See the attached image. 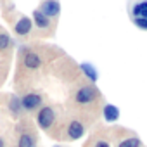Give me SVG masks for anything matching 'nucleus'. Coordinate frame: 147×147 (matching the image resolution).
Returning a JSON list of instances; mask_svg holds the SVG:
<instances>
[{
    "instance_id": "f257e3e1",
    "label": "nucleus",
    "mask_w": 147,
    "mask_h": 147,
    "mask_svg": "<svg viewBox=\"0 0 147 147\" xmlns=\"http://www.w3.org/2000/svg\"><path fill=\"white\" fill-rule=\"evenodd\" d=\"M54 121H55V113H54L52 107L45 106V107H42V109L38 111L36 123H38V126H40L42 130H49V128L54 125Z\"/></svg>"
},
{
    "instance_id": "423d86ee",
    "label": "nucleus",
    "mask_w": 147,
    "mask_h": 147,
    "mask_svg": "<svg viewBox=\"0 0 147 147\" xmlns=\"http://www.w3.org/2000/svg\"><path fill=\"white\" fill-rule=\"evenodd\" d=\"M31 26H33V21L30 18H21L16 24H14V31L18 35H28L31 31Z\"/></svg>"
},
{
    "instance_id": "9b49d317",
    "label": "nucleus",
    "mask_w": 147,
    "mask_h": 147,
    "mask_svg": "<svg viewBox=\"0 0 147 147\" xmlns=\"http://www.w3.org/2000/svg\"><path fill=\"white\" fill-rule=\"evenodd\" d=\"M133 14H135V18L147 19V2H138V4L133 7Z\"/></svg>"
},
{
    "instance_id": "f03ea898",
    "label": "nucleus",
    "mask_w": 147,
    "mask_h": 147,
    "mask_svg": "<svg viewBox=\"0 0 147 147\" xmlns=\"http://www.w3.org/2000/svg\"><path fill=\"white\" fill-rule=\"evenodd\" d=\"M99 95H100V94H99V90H97L95 87H82V88H78L75 99H76L78 104H90V102H94Z\"/></svg>"
},
{
    "instance_id": "f3484780",
    "label": "nucleus",
    "mask_w": 147,
    "mask_h": 147,
    "mask_svg": "<svg viewBox=\"0 0 147 147\" xmlns=\"http://www.w3.org/2000/svg\"><path fill=\"white\" fill-rule=\"evenodd\" d=\"M95 147H111V145L106 140H99V142H95Z\"/></svg>"
},
{
    "instance_id": "ddd939ff",
    "label": "nucleus",
    "mask_w": 147,
    "mask_h": 147,
    "mask_svg": "<svg viewBox=\"0 0 147 147\" xmlns=\"http://www.w3.org/2000/svg\"><path fill=\"white\" fill-rule=\"evenodd\" d=\"M9 109L12 111V113H16V114H19L21 113V99H18L16 95H12L11 97V100H9Z\"/></svg>"
},
{
    "instance_id": "0eeeda50",
    "label": "nucleus",
    "mask_w": 147,
    "mask_h": 147,
    "mask_svg": "<svg viewBox=\"0 0 147 147\" xmlns=\"http://www.w3.org/2000/svg\"><path fill=\"white\" fill-rule=\"evenodd\" d=\"M102 114H104V119L109 121V123H114V121L119 119V109L116 106H113V104H106Z\"/></svg>"
},
{
    "instance_id": "9d476101",
    "label": "nucleus",
    "mask_w": 147,
    "mask_h": 147,
    "mask_svg": "<svg viewBox=\"0 0 147 147\" xmlns=\"http://www.w3.org/2000/svg\"><path fill=\"white\" fill-rule=\"evenodd\" d=\"M33 23H35L38 28H49V26H50L49 18H47V16H43L40 11H35V12H33Z\"/></svg>"
},
{
    "instance_id": "20e7f679",
    "label": "nucleus",
    "mask_w": 147,
    "mask_h": 147,
    "mask_svg": "<svg viewBox=\"0 0 147 147\" xmlns=\"http://www.w3.org/2000/svg\"><path fill=\"white\" fill-rule=\"evenodd\" d=\"M61 11V5L59 2H54V0H47V2H43L40 5V12L47 18H52V16H57Z\"/></svg>"
},
{
    "instance_id": "f8f14e48",
    "label": "nucleus",
    "mask_w": 147,
    "mask_h": 147,
    "mask_svg": "<svg viewBox=\"0 0 147 147\" xmlns=\"http://www.w3.org/2000/svg\"><path fill=\"white\" fill-rule=\"evenodd\" d=\"M118 147H142V142H140V138H137V137H130V138L121 140Z\"/></svg>"
},
{
    "instance_id": "2eb2a0df",
    "label": "nucleus",
    "mask_w": 147,
    "mask_h": 147,
    "mask_svg": "<svg viewBox=\"0 0 147 147\" xmlns=\"http://www.w3.org/2000/svg\"><path fill=\"white\" fill-rule=\"evenodd\" d=\"M11 45V36L7 33H0V50H5Z\"/></svg>"
},
{
    "instance_id": "4468645a",
    "label": "nucleus",
    "mask_w": 147,
    "mask_h": 147,
    "mask_svg": "<svg viewBox=\"0 0 147 147\" xmlns=\"http://www.w3.org/2000/svg\"><path fill=\"white\" fill-rule=\"evenodd\" d=\"M19 147H35V138L28 133H23L19 138Z\"/></svg>"
},
{
    "instance_id": "7ed1b4c3",
    "label": "nucleus",
    "mask_w": 147,
    "mask_h": 147,
    "mask_svg": "<svg viewBox=\"0 0 147 147\" xmlns=\"http://www.w3.org/2000/svg\"><path fill=\"white\" fill-rule=\"evenodd\" d=\"M38 106H42V97L38 94H26L21 99V107L26 109V111H33Z\"/></svg>"
},
{
    "instance_id": "a211bd4d",
    "label": "nucleus",
    "mask_w": 147,
    "mask_h": 147,
    "mask_svg": "<svg viewBox=\"0 0 147 147\" xmlns=\"http://www.w3.org/2000/svg\"><path fill=\"white\" fill-rule=\"evenodd\" d=\"M0 147H4V140L2 138H0Z\"/></svg>"
},
{
    "instance_id": "1a4fd4ad",
    "label": "nucleus",
    "mask_w": 147,
    "mask_h": 147,
    "mask_svg": "<svg viewBox=\"0 0 147 147\" xmlns=\"http://www.w3.org/2000/svg\"><path fill=\"white\" fill-rule=\"evenodd\" d=\"M80 67H82V71L85 73V76H87L90 82H97V78H99V73L95 71V67H94L90 62H83Z\"/></svg>"
},
{
    "instance_id": "39448f33",
    "label": "nucleus",
    "mask_w": 147,
    "mask_h": 147,
    "mask_svg": "<svg viewBox=\"0 0 147 147\" xmlns=\"http://www.w3.org/2000/svg\"><path fill=\"white\" fill-rule=\"evenodd\" d=\"M83 131H85V128H83V125L80 121H71L69 126H67V137L71 140H78L83 135Z\"/></svg>"
},
{
    "instance_id": "6e6552de",
    "label": "nucleus",
    "mask_w": 147,
    "mask_h": 147,
    "mask_svg": "<svg viewBox=\"0 0 147 147\" xmlns=\"http://www.w3.org/2000/svg\"><path fill=\"white\" fill-rule=\"evenodd\" d=\"M23 62H24V66L30 67V69H36V67L42 66V59H40V55L35 54V52H26Z\"/></svg>"
},
{
    "instance_id": "dca6fc26",
    "label": "nucleus",
    "mask_w": 147,
    "mask_h": 147,
    "mask_svg": "<svg viewBox=\"0 0 147 147\" xmlns=\"http://www.w3.org/2000/svg\"><path fill=\"white\" fill-rule=\"evenodd\" d=\"M135 24H137L138 28H144V30H147V19H142V18H135Z\"/></svg>"
}]
</instances>
